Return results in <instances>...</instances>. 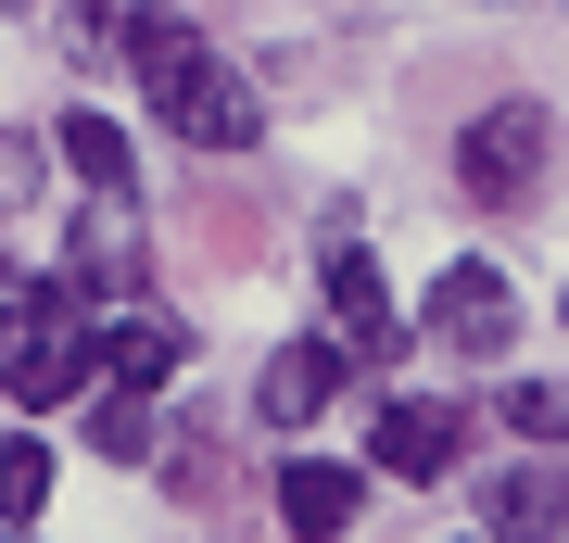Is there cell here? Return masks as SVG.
Masks as SVG:
<instances>
[{
	"instance_id": "277c9868",
	"label": "cell",
	"mask_w": 569,
	"mask_h": 543,
	"mask_svg": "<svg viewBox=\"0 0 569 543\" xmlns=\"http://www.w3.org/2000/svg\"><path fill=\"white\" fill-rule=\"evenodd\" d=\"M342 392H355V354H342V342H279L266 380H253V418H266V430H317Z\"/></svg>"
},
{
	"instance_id": "7c38bea8",
	"label": "cell",
	"mask_w": 569,
	"mask_h": 543,
	"mask_svg": "<svg viewBox=\"0 0 569 543\" xmlns=\"http://www.w3.org/2000/svg\"><path fill=\"white\" fill-rule=\"evenodd\" d=\"M89 455H114V467H152V455H164V418H152V392H102V404H89Z\"/></svg>"
},
{
	"instance_id": "9c48e42d",
	"label": "cell",
	"mask_w": 569,
	"mask_h": 543,
	"mask_svg": "<svg viewBox=\"0 0 569 543\" xmlns=\"http://www.w3.org/2000/svg\"><path fill=\"white\" fill-rule=\"evenodd\" d=\"M190 366V329L152 316V303H127V316H102V392H164Z\"/></svg>"
},
{
	"instance_id": "3957f363",
	"label": "cell",
	"mask_w": 569,
	"mask_h": 543,
	"mask_svg": "<svg viewBox=\"0 0 569 543\" xmlns=\"http://www.w3.org/2000/svg\"><path fill=\"white\" fill-rule=\"evenodd\" d=\"M152 114H164V127H178V140H190V152H253V127H266V114H253V89H241V77H228V63H216V51H190V63H178V77H152Z\"/></svg>"
},
{
	"instance_id": "8fae6325",
	"label": "cell",
	"mask_w": 569,
	"mask_h": 543,
	"mask_svg": "<svg viewBox=\"0 0 569 543\" xmlns=\"http://www.w3.org/2000/svg\"><path fill=\"white\" fill-rule=\"evenodd\" d=\"M51 152L89 178V202H127V190H140V152H127V127H114V114H63V127H51Z\"/></svg>"
},
{
	"instance_id": "4fadbf2b",
	"label": "cell",
	"mask_w": 569,
	"mask_h": 543,
	"mask_svg": "<svg viewBox=\"0 0 569 543\" xmlns=\"http://www.w3.org/2000/svg\"><path fill=\"white\" fill-rule=\"evenodd\" d=\"M152 467H164V493H178V505H216V493H241V467H228V443H216V430H178V443H164Z\"/></svg>"
},
{
	"instance_id": "5b68a950",
	"label": "cell",
	"mask_w": 569,
	"mask_h": 543,
	"mask_svg": "<svg viewBox=\"0 0 569 543\" xmlns=\"http://www.w3.org/2000/svg\"><path fill=\"white\" fill-rule=\"evenodd\" d=\"M481 543H569V467L557 455H519L481 481Z\"/></svg>"
},
{
	"instance_id": "ac0fdd59",
	"label": "cell",
	"mask_w": 569,
	"mask_h": 543,
	"mask_svg": "<svg viewBox=\"0 0 569 543\" xmlns=\"http://www.w3.org/2000/svg\"><path fill=\"white\" fill-rule=\"evenodd\" d=\"M0 13H26V0H0Z\"/></svg>"
},
{
	"instance_id": "30bf717a",
	"label": "cell",
	"mask_w": 569,
	"mask_h": 543,
	"mask_svg": "<svg viewBox=\"0 0 569 543\" xmlns=\"http://www.w3.org/2000/svg\"><path fill=\"white\" fill-rule=\"evenodd\" d=\"M329 316H342V354H367V366L406 354V329H392V303H380V265H367L355 241L329 253Z\"/></svg>"
},
{
	"instance_id": "ba28073f",
	"label": "cell",
	"mask_w": 569,
	"mask_h": 543,
	"mask_svg": "<svg viewBox=\"0 0 569 543\" xmlns=\"http://www.w3.org/2000/svg\"><path fill=\"white\" fill-rule=\"evenodd\" d=\"M456 455H468L456 404H380V430H367V467H392V481H443Z\"/></svg>"
},
{
	"instance_id": "8992f818",
	"label": "cell",
	"mask_w": 569,
	"mask_h": 543,
	"mask_svg": "<svg viewBox=\"0 0 569 543\" xmlns=\"http://www.w3.org/2000/svg\"><path fill=\"white\" fill-rule=\"evenodd\" d=\"M430 342L507 354V342H519V291L493 279V265H443V279H430Z\"/></svg>"
},
{
	"instance_id": "7a4b0ae2",
	"label": "cell",
	"mask_w": 569,
	"mask_h": 543,
	"mask_svg": "<svg viewBox=\"0 0 569 543\" xmlns=\"http://www.w3.org/2000/svg\"><path fill=\"white\" fill-rule=\"evenodd\" d=\"M63 291L77 303H140L152 291V241H140V202H89L77 215V241H63Z\"/></svg>"
},
{
	"instance_id": "2e32d148",
	"label": "cell",
	"mask_w": 569,
	"mask_h": 543,
	"mask_svg": "<svg viewBox=\"0 0 569 543\" xmlns=\"http://www.w3.org/2000/svg\"><path fill=\"white\" fill-rule=\"evenodd\" d=\"M493 418L519 430V455H531V443H545V455L569 443V392H493Z\"/></svg>"
},
{
	"instance_id": "5bb4252c",
	"label": "cell",
	"mask_w": 569,
	"mask_h": 543,
	"mask_svg": "<svg viewBox=\"0 0 569 543\" xmlns=\"http://www.w3.org/2000/svg\"><path fill=\"white\" fill-rule=\"evenodd\" d=\"M114 39H127V63H140V89L178 77V63L203 51V39H190V13H152V0H140V13H114Z\"/></svg>"
},
{
	"instance_id": "9a60e30c",
	"label": "cell",
	"mask_w": 569,
	"mask_h": 543,
	"mask_svg": "<svg viewBox=\"0 0 569 543\" xmlns=\"http://www.w3.org/2000/svg\"><path fill=\"white\" fill-rule=\"evenodd\" d=\"M39 505H51V443H39V430H13V443H0V519H39Z\"/></svg>"
},
{
	"instance_id": "e0dca14e",
	"label": "cell",
	"mask_w": 569,
	"mask_h": 543,
	"mask_svg": "<svg viewBox=\"0 0 569 543\" xmlns=\"http://www.w3.org/2000/svg\"><path fill=\"white\" fill-rule=\"evenodd\" d=\"M0 543H39V531H0Z\"/></svg>"
},
{
	"instance_id": "52a82bcc",
	"label": "cell",
	"mask_w": 569,
	"mask_h": 543,
	"mask_svg": "<svg viewBox=\"0 0 569 543\" xmlns=\"http://www.w3.org/2000/svg\"><path fill=\"white\" fill-rule=\"evenodd\" d=\"M367 519V467H342V455H291L279 467V531L291 543H342Z\"/></svg>"
},
{
	"instance_id": "6da1fadb",
	"label": "cell",
	"mask_w": 569,
	"mask_h": 543,
	"mask_svg": "<svg viewBox=\"0 0 569 543\" xmlns=\"http://www.w3.org/2000/svg\"><path fill=\"white\" fill-rule=\"evenodd\" d=\"M545 152H557V127L531 114V101H493V114H468V140H456V190L481 202V215H519V202L545 190Z\"/></svg>"
}]
</instances>
